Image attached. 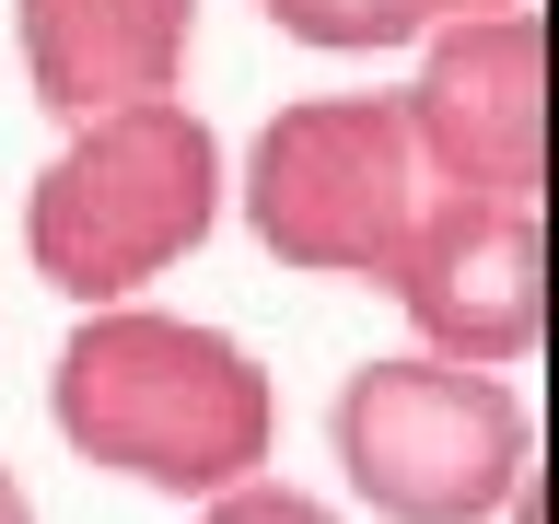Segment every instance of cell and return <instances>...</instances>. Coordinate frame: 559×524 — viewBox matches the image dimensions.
<instances>
[{
    "instance_id": "9c48e42d",
    "label": "cell",
    "mask_w": 559,
    "mask_h": 524,
    "mask_svg": "<svg viewBox=\"0 0 559 524\" xmlns=\"http://www.w3.org/2000/svg\"><path fill=\"white\" fill-rule=\"evenodd\" d=\"M0 524H35V489H24V466H0Z\"/></svg>"
},
{
    "instance_id": "8fae6325",
    "label": "cell",
    "mask_w": 559,
    "mask_h": 524,
    "mask_svg": "<svg viewBox=\"0 0 559 524\" xmlns=\"http://www.w3.org/2000/svg\"><path fill=\"white\" fill-rule=\"evenodd\" d=\"M257 12H280V0H257Z\"/></svg>"
},
{
    "instance_id": "30bf717a",
    "label": "cell",
    "mask_w": 559,
    "mask_h": 524,
    "mask_svg": "<svg viewBox=\"0 0 559 524\" xmlns=\"http://www.w3.org/2000/svg\"><path fill=\"white\" fill-rule=\"evenodd\" d=\"M454 12H513V0H419V24H454Z\"/></svg>"
},
{
    "instance_id": "277c9868",
    "label": "cell",
    "mask_w": 559,
    "mask_h": 524,
    "mask_svg": "<svg viewBox=\"0 0 559 524\" xmlns=\"http://www.w3.org/2000/svg\"><path fill=\"white\" fill-rule=\"evenodd\" d=\"M419 199H431V175H419V140L396 117V94H304L245 140L222 210H245V234L269 245L292 279H361V291H384Z\"/></svg>"
},
{
    "instance_id": "6da1fadb",
    "label": "cell",
    "mask_w": 559,
    "mask_h": 524,
    "mask_svg": "<svg viewBox=\"0 0 559 524\" xmlns=\"http://www.w3.org/2000/svg\"><path fill=\"white\" fill-rule=\"evenodd\" d=\"M47 419L94 478H129L152 501H210L234 478H269L280 373L210 314L94 303L70 314L59 361H47Z\"/></svg>"
},
{
    "instance_id": "5b68a950",
    "label": "cell",
    "mask_w": 559,
    "mask_h": 524,
    "mask_svg": "<svg viewBox=\"0 0 559 524\" xmlns=\"http://www.w3.org/2000/svg\"><path fill=\"white\" fill-rule=\"evenodd\" d=\"M396 117L419 140L431 187H478V199H548V12H454L408 47Z\"/></svg>"
},
{
    "instance_id": "7a4b0ae2",
    "label": "cell",
    "mask_w": 559,
    "mask_h": 524,
    "mask_svg": "<svg viewBox=\"0 0 559 524\" xmlns=\"http://www.w3.org/2000/svg\"><path fill=\"white\" fill-rule=\"evenodd\" d=\"M222 199H234V164H222V129L187 94L70 117L59 152L24 187V269L70 314L152 303V279H175L222 234Z\"/></svg>"
},
{
    "instance_id": "3957f363",
    "label": "cell",
    "mask_w": 559,
    "mask_h": 524,
    "mask_svg": "<svg viewBox=\"0 0 559 524\" xmlns=\"http://www.w3.org/2000/svg\"><path fill=\"white\" fill-rule=\"evenodd\" d=\"M326 454L373 524H489L536 478V408L513 373H478L443 349H384L338 373Z\"/></svg>"
},
{
    "instance_id": "52a82bcc",
    "label": "cell",
    "mask_w": 559,
    "mask_h": 524,
    "mask_svg": "<svg viewBox=\"0 0 559 524\" xmlns=\"http://www.w3.org/2000/svg\"><path fill=\"white\" fill-rule=\"evenodd\" d=\"M12 47L47 117H105V105L187 94L199 59V0H12Z\"/></svg>"
},
{
    "instance_id": "ba28073f",
    "label": "cell",
    "mask_w": 559,
    "mask_h": 524,
    "mask_svg": "<svg viewBox=\"0 0 559 524\" xmlns=\"http://www.w3.org/2000/svg\"><path fill=\"white\" fill-rule=\"evenodd\" d=\"M187 524H349V513L304 478H234V489H210Z\"/></svg>"
},
{
    "instance_id": "8992f818",
    "label": "cell",
    "mask_w": 559,
    "mask_h": 524,
    "mask_svg": "<svg viewBox=\"0 0 559 524\" xmlns=\"http://www.w3.org/2000/svg\"><path fill=\"white\" fill-rule=\"evenodd\" d=\"M384 303L408 314V349L524 373L548 338V199H478V187H431L384 269Z\"/></svg>"
}]
</instances>
